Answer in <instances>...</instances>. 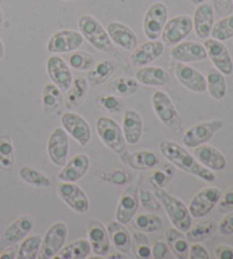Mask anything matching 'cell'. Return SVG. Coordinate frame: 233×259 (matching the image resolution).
I'll use <instances>...</instances> for the list:
<instances>
[{
    "label": "cell",
    "instance_id": "31",
    "mask_svg": "<svg viewBox=\"0 0 233 259\" xmlns=\"http://www.w3.org/2000/svg\"><path fill=\"white\" fill-rule=\"evenodd\" d=\"M107 232L111 243L121 252L128 253L131 250V234L129 233L124 224L119 221L110 222L107 226Z\"/></svg>",
    "mask_w": 233,
    "mask_h": 259
},
{
    "label": "cell",
    "instance_id": "20",
    "mask_svg": "<svg viewBox=\"0 0 233 259\" xmlns=\"http://www.w3.org/2000/svg\"><path fill=\"white\" fill-rule=\"evenodd\" d=\"M164 44L159 40H149L133 49L130 55V64L141 68L156 61L163 55Z\"/></svg>",
    "mask_w": 233,
    "mask_h": 259
},
{
    "label": "cell",
    "instance_id": "21",
    "mask_svg": "<svg viewBox=\"0 0 233 259\" xmlns=\"http://www.w3.org/2000/svg\"><path fill=\"white\" fill-rule=\"evenodd\" d=\"M87 234L93 253L101 257L108 253L110 248L109 235L106 226L100 221L89 220L87 224Z\"/></svg>",
    "mask_w": 233,
    "mask_h": 259
},
{
    "label": "cell",
    "instance_id": "24",
    "mask_svg": "<svg viewBox=\"0 0 233 259\" xmlns=\"http://www.w3.org/2000/svg\"><path fill=\"white\" fill-rule=\"evenodd\" d=\"M106 31L113 44L124 51L132 52L138 46L137 34L128 25L121 23V22H109Z\"/></svg>",
    "mask_w": 233,
    "mask_h": 259
},
{
    "label": "cell",
    "instance_id": "61",
    "mask_svg": "<svg viewBox=\"0 0 233 259\" xmlns=\"http://www.w3.org/2000/svg\"><path fill=\"white\" fill-rule=\"evenodd\" d=\"M65 2H76V0H65Z\"/></svg>",
    "mask_w": 233,
    "mask_h": 259
},
{
    "label": "cell",
    "instance_id": "10",
    "mask_svg": "<svg viewBox=\"0 0 233 259\" xmlns=\"http://www.w3.org/2000/svg\"><path fill=\"white\" fill-rule=\"evenodd\" d=\"M223 120L214 119L210 121L199 122L183 133L182 142L188 147H197L206 144L223 127Z\"/></svg>",
    "mask_w": 233,
    "mask_h": 259
},
{
    "label": "cell",
    "instance_id": "42",
    "mask_svg": "<svg viewBox=\"0 0 233 259\" xmlns=\"http://www.w3.org/2000/svg\"><path fill=\"white\" fill-rule=\"evenodd\" d=\"M131 249L134 256L139 259L151 257V243L145 232L136 231L131 234Z\"/></svg>",
    "mask_w": 233,
    "mask_h": 259
},
{
    "label": "cell",
    "instance_id": "57",
    "mask_svg": "<svg viewBox=\"0 0 233 259\" xmlns=\"http://www.w3.org/2000/svg\"><path fill=\"white\" fill-rule=\"evenodd\" d=\"M107 258H108V259H128L130 257L127 256V254L123 253V252H116V253L108 254Z\"/></svg>",
    "mask_w": 233,
    "mask_h": 259
},
{
    "label": "cell",
    "instance_id": "59",
    "mask_svg": "<svg viewBox=\"0 0 233 259\" xmlns=\"http://www.w3.org/2000/svg\"><path fill=\"white\" fill-rule=\"evenodd\" d=\"M190 2L194 4V5H200V4L207 2V0H190Z\"/></svg>",
    "mask_w": 233,
    "mask_h": 259
},
{
    "label": "cell",
    "instance_id": "15",
    "mask_svg": "<svg viewBox=\"0 0 233 259\" xmlns=\"http://www.w3.org/2000/svg\"><path fill=\"white\" fill-rule=\"evenodd\" d=\"M83 44L82 34L74 30H61L53 33L47 42V51L52 54L72 53Z\"/></svg>",
    "mask_w": 233,
    "mask_h": 259
},
{
    "label": "cell",
    "instance_id": "63",
    "mask_svg": "<svg viewBox=\"0 0 233 259\" xmlns=\"http://www.w3.org/2000/svg\"><path fill=\"white\" fill-rule=\"evenodd\" d=\"M232 3H233V0H232Z\"/></svg>",
    "mask_w": 233,
    "mask_h": 259
},
{
    "label": "cell",
    "instance_id": "13",
    "mask_svg": "<svg viewBox=\"0 0 233 259\" xmlns=\"http://www.w3.org/2000/svg\"><path fill=\"white\" fill-rule=\"evenodd\" d=\"M56 191L60 198L75 212L84 213L90 208V202L87 194L81 187L74 183L62 182L57 185Z\"/></svg>",
    "mask_w": 233,
    "mask_h": 259
},
{
    "label": "cell",
    "instance_id": "35",
    "mask_svg": "<svg viewBox=\"0 0 233 259\" xmlns=\"http://www.w3.org/2000/svg\"><path fill=\"white\" fill-rule=\"evenodd\" d=\"M91 252V245L88 240L80 239L70 244H64L55 257L63 259H84Z\"/></svg>",
    "mask_w": 233,
    "mask_h": 259
},
{
    "label": "cell",
    "instance_id": "4",
    "mask_svg": "<svg viewBox=\"0 0 233 259\" xmlns=\"http://www.w3.org/2000/svg\"><path fill=\"white\" fill-rule=\"evenodd\" d=\"M148 184L154 191L156 198L160 201L173 226L182 232L189 230L192 224V217L187 205L180 199L176 198V196L171 195L168 192L165 191L164 187L154 184L149 180H148Z\"/></svg>",
    "mask_w": 233,
    "mask_h": 259
},
{
    "label": "cell",
    "instance_id": "36",
    "mask_svg": "<svg viewBox=\"0 0 233 259\" xmlns=\"http://www.w3.org/2000/svg\"><path fill=\"white\" fill-rule=\"evenodd\" d=\"M130 223L133 229L145 232V233H152V232H157L162 229V220L155 212L134 215Z\"/></svg>",
    "mask_w": 233,
    "mask_h": 259
},
{
    "label": "cell",
    "instance_id": "34",
    "mask_svg": "<svg viewBox=\"0 0 233 259\" xmlns=\"http://www.w3.org/2000/svg\"><path fill=\"white\" fill-rule=\"evenodd\" d=\"M206 86L209 96L215 101H221L225 96L226 81L225 77L217 69H208L206 75Z\"/></svg>",
    "mask_w": 233,
    "mask_h": 259
},
{
    "label": "cell",
    "instance_id": "32",
    "mask_svg": "<svg viewBox=\"0 0 233 259\" xmlns=\"http://www.w3.org/2000/svg\"><path fill=\"white\" fill-rule=\"evenodd\" d=\"M185 232L178 230L177 227H171L165 232V240L171 249L174 257L178 259H186L189 254V242L186 238Z\"/></svg>",
    "mask_w": 233,
    "mask_h": 259
},
{
    "label": "cell",
    "instance_id": "56",
    "mask_svg": "<svg viewBox=\"0 0 233 259\" xmlns=\"http://www.w3.org/2000/svg\"><path fill=\"white\" fill-rule=\"evenodd\" d=\"M17 250H19V245L17 243L8 245L5 249L0 252V259H14L17 257Z\"/></svg>",
    "mask_w": 233,
    "mask_h": 259
},
{
    "label": "cell",
    "instance_id": "30",
    "mask_svg": "<svg viewBox=\"0 0 233 259\" xmlns=\"http://www.w3.org/2000/svg\"><path fill=\"white\" fill-rule=\"evenodd\" d=\"M89 93V82L87 78L84 77H76L72 81L70 88L66 91L65 96V108L72 111L78 109L82 104L83 101Z\"/></svg>",
    "mask_w": 233,
    "mask_h": 259
},
{
    "label": "cell",
    "instance_id": "8",
    "mask_svg": "<svg viewBox=\"0 0 233 259\" xmlns=\"http://www.w3.org/2000/svg\"><path fill=\"white\" fill-rule=\"evenodd\" d=\"M168 11L162 2H156L148 8L143 17V33L149 40H156L160 37L165 23L167 22Z\"/></svg>",
    "mask_w": 233,
    "mask_h": 259
},
{
    "label": "cell",
    "instance_id": "6",
    "mask_svg": "<svg viewBox=\"0 0 233 259\" xmlns=\"http://www.w3.org/2000/svg\"><path fill=\"white\" fill-rule=\"evenodd\" d=\"M141 174H139L136 178V182L125 187L119 200L118 207H116V221H119L124 225L130 223L138 211L139 204H140V201H139V186L141 184Z\"/></svg>",
    "mask_w": 233,
    "mask_h": 259
},
{
    "label": "cell",
    "instance_id": "19",
    "mask_svg": "<svg viewBox=\"0 0 233 259\" xmlns=\"http://www.w3.org/2000/svg\"><path fill=\"white\" fill-rule=\"evenodd\" d=\"M174 73H176L178 81L183 87H186L188 91L200 94L205 93L207 89L205 75L190 65L178 62L176 69H174Z\"/></svg>",
    "mask_w": 233,
    "mask_h": 259
},
{
    "label": "cell",
    "instance_id": "53",
    "mask_svg": "<svg viewBox=\"0 0 233 259\" xmlns=\"http://www.w3.org/2000/svg\"><path fill=\"white\" fill-rule=\"evenodd\" d=\"M188 258L190 259H209V253L203 244L199 242H192L189 247V254Z\"/></svg>",
    "mask_w": 233,
    "mask_h": 259
},
{
    "label": "cell",
    "instance_id": "12",
    "mask_svg": "<svg viewBox=\"0 0 233 259\" xmlns=\"http://www.w3.org/2000/svg\"><path fill=\"white\" fill-rule=\"evenodd\" d=\"M70 151V138L63 127H57L50 133L47 143V152L50 161L57 167H63L67 161Z\"/></svg>",
    "mask_w": 233,
    "mask_h": 259
},
{
    "label": "cell",
    "instance_id": "40",
    "mask_svg": "<svg viewBox=\"0 0 233 259\" xmlns=\"http://www.w3.org/2000/svg\"><path fill=\"white\" fill-rule=\"evenodd\" d=\"M42 238L39 234L29 235L22 240L21 244L17 250V257L19 259H35L41 248Z\"/></svg>",
    "mask_w": 233,
    "mask_h": 259
},
{
    "label": "cell",
    "instance_id": "27",
    "mask_svg": "<svg viewBox=\"0 0 233 259\" xmlns=\"http://www.w3.org/2000/svg\"><path fill=\"white\" fill-rule=\"evenodd\" d=\"M194 155L204 167L212 171H221L226 166V159L222 152L208 144L197 146Z\"/></svg>",
    "mask_w": 233,
    "mask_h": 259
},
{
    "label": "cell",
    "instance_id": "3",
    "mask_svg": "<svg viewBox=\"0 0 233 259\" xmlns=\"http://www.w3.org/2000/svg\"><path fill=\"white\" fill-rule=\"evenodd\" d=\"M96 129L101 142L118 154L121 161L133 169L132 154L128 150V143L120 124L109 117H99L96 121Z\"/></svg>",
    "mask_w": 233,
    "mask_h": 259
},
{
    "label": "cell",
    "instance_id": "23",
    "mask_svg": "<svg viewBox=\"0 0 233 259\" xmlns=\"http://www.w3.org/2000/svg\"><path fill=\"white\" fill-rule=\"evenodd\" d=\"M89 167H90V159L88 155L84 153L76 154L69 161H66L57 177L62 182L75 183L86 175Z\"/></svg>",
    "mask_w": 233,
    "mask_h": 259
},
{
    "label": "cell",
    "instance_id": "16",
    "mask_svg": "<svg viewBox=\"0 0 233 259\" xmlns=\"http://www.w3.org/2000/svg\"><path fill=\"white\" fill-rule=\"evenodd\" d=\"M34 226V218L31 215H23L17 218L4 231L0 236V252L8 245L21 242L28 236Z\"/></svg>",
    "mask_w": 233,
    "mask_h": 259
},
{
    "label": "cell",
    "instance_id": "47",
    "mask_svg": "<svg viewBox=\"0 0 233 259\" xmlns=\"http://www.w3.org/2000/svg\"><path fill=\"white\" fill-rule=\"evenodd\" d=\"M212 38L219 40V41H225L233 37V15H227L218 20L213 25L210 31Z\"/></svg>",
    "mask_w": 233,
    "mask_h": 259
},
{
    "label": "cell",
    "instance_id": "52",
    "mask_svg": "<svg viewBox=\"0 0 233 259\" xmlns=\"http://www.w3.org/2000/svg\"><path fill=\"white\" fill-rule=\"evenodd\" d=\"M212 6L217 15L222 17L230 15L233 11L232 0H212Z\"/></svg>",
    "mask_w": 233,
    "mask_h": 259
},
{
    "label": "cell",
    "instance_id": "43",
    "mask_svg": "<svg viewBox=\"0 0 233 259\" xmlns=\"http://www.w3.org/2000/svg\"><path fill=\"white\" fill-rule=\"evenodd\" d=\"M133 169L136 170H143V169H154L158 166L159 157L154 151L141 150L137 151L132 154Z\"/></svg>",
    "mask_w": 233,
    "mask_h": 259
},
{
    "label": "cell",
    "instance_id": "60",
    "mask_svg": "<svg viewBox=\"0 0 233 259\" xmlns=\"http://www.w3.org/2000/svg\"><path fill=\"white\" fill-rule=\"evenodd\" d=\"M3 23H4V14H3L2 8H0V28L3 26Z\"/></svg>",
    "mask_w": 233,
    "mask_h": 259
},
{
    "label": "cell",
    "instance_id": "33",
    "mask_svg": "<svg viewBox=\"0 0 233 259\" xmlns=\"http://www.w3.org/2000/svg\"><path fill=\"white\" fill-rule=\"evenodd\" d=\"M118 65L111 60H101L95 64L91 70H89L87 80L90 86L98 87L104 84L115 72Z\"/></svg>",
    "mask_w": 233,
    "mask_h": 259
},
{
    "label": "cell",
    "instance_id": "44",
    "mask_svg": "<svg viewBox=\"0 0 233 259\" xmlns=\"http://www.w3.org/2000/svg\"><path fill=\"white\" fill-rule=\"evenodd\" d=\"M20 177L28 184L39 187V189H44V187H49L51 184L49 177L44 175V174L40 172L39 170L34 168H31L29 166H23L20 169Z\"/></svg>",
    "mask_w": 233,
    "mask_h": 259
},
{
    "label": "cell",
    "instance_id": "55",
    "mask_svg": "<svg viewBox=\"0 0 233 259\" xmlns=\"http://www.w3.org/2000/svg\"><path fill=\"white\" fill-rule=\"evenodd\" d=\"M215 257L218 259H233V248L228 245H218L214 250Z\"/></svg>",
    "mask_w": 233,
    "mask_h": 259
},
{
    "label": "cell",
    "instance_id": "1",
    "mask_svg": "<svg viewBox=\"0 0 233 259\" xmlns=\"http://www.w3.org/2000/svg\"><path fill=\"white\" fill-rule=\"evenodd\" d=\"M78 26L80 29V33L82 34L84 39H87L89 44H91V46L95 47L97 51L105 53V54L110 56L111 59L118 62V64L123 69L124 72H127L128 74H132L129 62L114 47L113 41L110 40L106 29L95 17L88 14L80 16L78 21Z\"/></svg>",
    "mask_w": 233,
    "mask_h": 259
},
{
    "label": "cell",
    "instance_id": "2",
    "mask_svg": "<svg viewBox=\"0 0 233 259\" xmlns=\"http://www.w3.org/2000/svg\"><path fill=\"white\" fill-rule=\"evenodd\" d=\"M159 151L165 159H167L169 162L173 163L176 167L180 168L181 170L199 177L205 182L212 183L215 181V175L213 171L204 167L195 158V155L188 152L179 143L164 140L159 143Z\"/></svg>",
    "mask_w": 233,
    "mask_h": 259
},
{
    "label": "cell",
    "instance_id": "54",
    "mask_svg": "<svg viewBox=\"0 0 233 259\" xmlns=\"http://www.w3.org/2000/svg\"><path fill=\"white\" fill-rule=\"evenodd\" d=\"M217 230L219 234L224 236L233 234V210L227 212V215L217 224Z\"/></svg>",
    "mask_w": 233,
    "mask_h": 259
},
{
    "label": "cell",
    "instance_id": "45",
    "mask_svg": "<svg viewBox=\"0 0 233 259\" xmlns=\"http://www.w3.org/2000/svg\"><path fill=\"white\" fill-rule=\"evenodd\" d=\"M176 171L177 169L174 167L173 163L164 162L160 164L159 167H155L154 171L151 172V175L148 176V180L160 187H165L168 184L169 181H172V178L176 175Z\"/></svg>",
    "mask_w": 233,
    "mask_h": 259
},
{
    "label": "cell",
    "instance_id": "18",
    "mask_svg": "<svg viewBox=\"0 0 233 259\" xmlns=\"http://www.w3.org/2000/svg\"><path fill=\"white\" fill-rule=\"evenodd\" d=\"M46 69L51 82L55 83L62 92H66L70 88L73 81V75L70 65L64 59L57 55H51L47 60Z\"/></svg>",
    "mask_w": 233,
    "mask_h": 259
},
{
    "label": "cell",
    "instance_id": "7",
    "mask_svg": "<svg viewBox=\"0 0 233 259\" xmlns=\"http://www.w3.org/2000/svg\"><path fill=\"white\" fill-rule=\"evenodd\" d=\"M67 225L63 222H57L49 227L44 234L41 248L38 257L41 259H51L64 247L67 239Z\"/></svg>",
    "mask_w": 233,
    "mask_h": 259
},
{
    "label": "cell",
    "instance_id": "51",
    "mask_svg": "<svg viewBox=\"0 0 233 259\" xmlns=\"http://www.w3.org/2000/svg\"><path fill=\"white\" fill-rule=\"evenodd\" d=\"M151 256L156 259H164L171 257V249L167 243L162 239L155 240L154 244L151 247Z\"/></svg>",
    "mask_w": 233,
    "mask_h": 259
},
{
    "label": "cell",
    "instance_id": "62",
    "mask_svg": "<svg viewBox=\"0 0 233 259\" xmlns=\"http://www.w3.org/2000/svg\"><path fill=\"white\" fill-rule=\"evenodd\" d=\"M0 4H2V0H0Z\"/></svg>",
    "mask_w": 233,
    "mask_h": 259
},
{
    "label": "cell",
    "instance_id": "50",
    "mask_svg": "<svg viewBox=\"0 0 233 259\" xmlns=\"http://www.w3.org/2000/svg\"><path fill=\"white\" fill-rule=\"evenodd\" d=\"M218 211L222 213H227L233 210V185L221 193L217 202Z\"/></svg>",
    "mask_w": 233,
    "mask_h": 259
},
{
    "label": "cell",
    "instance_id": "46",
    "mask_svg": "<svg viewBox=\"0 0 233 259\" xmlns=\"http://www.w3.org/2000/svg\"><path fill=\"white\" fill-rule=\"evenodd\" d=\"M67 61H69L70 68L78 71H89L97 63L95 56L90 53L81 51L72 52V54L67 57Z\"/></svg>",
    "mask_w": 233,
    "mask_h": 259
},
{
    "label": "cell",
    "instance_id": "5",
    "mask_svg": "<svg viewBox=\"0 0 233 259\" xmlns=\"http://www.w3.org/2000/svg\"><path fill=\"white\" fill-rule=\"evenodd\" d=\"M151 104L159 121L166 126L177 140H182L183 127L181 118L166 93L156 91L151 96Z\"/></svg>",
    "mask_w": 233,
    "mask_h": 259
},
{
    "label": "cell",
    "instance_id": "48",
    "mask_svg": "<svg viewBox=\"0 0 233 259\" xmlns=\"http://www.w3.org/2000/svg\"><path fill=\"white\" fill-rule=\"evenodd\" d=\"M139 201H140L142 207L149 212H158L162 208V204L156 198V195L152 194L150 190H148L147 187L141 184L139 186Z\"/></svg>",
    "mask_w": 233,
    "mask_h": 259
},
{
    "label": "cell",
    "instance_id": "38",
    "mask_svg": "<svg viewBox=\"0 0 233 259\" xmlns=\"http://www.w3.org/2000/svg\"><path fill=\"white\" fill-rule=\"evenodd\" d=\"M139 82L131 77H119L113 80L108 86V92L121 97L133 96L139 92Z\"/></svg>",
    "mask_w": 233,
    "mask_h": 259
},
{
    "label": "cell",
    "instance_id": "28",
    "mask_svg": "<svg viewBox=\"0 0 233 259\" xmlns=\"http://www.w3.org/2000/svg\"><path fill=\"white\" fill-rule=\"evenodd\" d=\"M134 75L137 81L145 86L168 87L171 84V77L168 72L159 66H141Z\"/></svg>",
    "mask_w": 233,
    "mask_h": 259
},
{
    "label": "cell",
    "instance_id": "25",
    "mask_svg": "<svg viewBox=\"0 0 233 259\" xmlns=\"http://www.w3.org/2000/svg\"><path fill=\"white\" fill-rule=\"evenodd\" d=\"M43 113L48 118H56L62 114L63 104H64V96L63 92L55 83H46L42 88L41 94Z\"/></svg>",
    "mask_w": 233,
    "mask_h": 259
},
{
    "label": "cell",
    "instance_id": "39",
    "mask_svg": "<svg viewBox=\"0 0 233 259\" xmlns=\"http://www.w3.org/2000/svg\"><path fill=\"white\" fill-rule=\"evenodd\" d=\"M15 164V150L10 135L0 136V169L12 171Z\"/></svg>",
    "mask_w": 233,
    "mask_h": 259
},
{
    "label": "cell",
    "instance_id": "9",
    "mask_svg": "<svg viewBox=\"0 0 233 259\" xmlns=\"http://www.w3.org/2000/svg\"><path fill=\"white\" fill-rule=\"evenodd\" d=\"M192 29H194V24L189 15L181 14L174 16L164 25L162 34H160L162 42L166 46H174L186 39L191 33Z\"/></svg>",
    "mask_w": 233,
    "mask_h": 259
},
{
    "label": "cell",
    "instance_id": "14",
    "mask_svg": "<svg viewBox=\"0 0 233 259\" xmlns=\"http://www.w3.org/2000/svg\"><path fill=\"white\" fill-rule=\"evenodd\" d=\"M221 193V190L215 186H208L200 190L191 199L189 207H188L191 217L200 218L209 213L215 205L217 204Z\"/></svg>",
    "mask_w": 233,
    "mask_h": 259
},
{
    "label": "cell",
    "instance_id": "58",
    "mask_svg": "<svg viewBox=\"0 0 233 259\" xmlns=\"http://www.w3.org/2000/svg\"><path fill=\"white\" fill-rule=\"evenodd\" d=\"M4 55H5V47H4V44L0 39V60H3Z\"/></svg>",
    "mask_w": 233,
    "mask_h": 259
},
{
    "label": "cell",
    "instance_id": "17",
    "mask_svg": "<svg viewBox=\"0 0 233 259\" xmlns=\"http://www.w3.org/2000/svg\"><path fill=\"white\" fill-rule=\"evenodd\" d=\"M204 46L215 69L225 75L231 74L233 71V62L225 45L214 38H207L205 40Z\"/></svg>",
    "mask_w": 233,
    "mask_h": 259
},
{
    "label": "cell",
    "instance_id": "41",
    "mask_svg": "<svg viewBox=\"0 0 233 259\" xmlns=\"http://www.w3.org/2000/svg\"><path fill=\"white\" fill-rule=\"evenodd\" d=\"M97 108L110 114H119L125 110V103L122 97L114 94H102L95 98Z\"/></svg>",
    "mask_w": 233,
    "mask_h": 259
},
{
    "label": "cell",
    "instance_id": "49",
    "mask_svg": "<svg viewBox=\"0 0 233 259\" xmlns=\"http://www.w3.org/2000/svg\"><path fill=\"white\" fill-rule=\"evenodd\" d=\"M99 178L105 183H111L114 185H124L131 181V174L122 169H114L111 171H102Z\"/></svg>",
    "mask_w": 233,
    "mask_h": 259
},
{
    "label": "cell",
    "instance_id": "22",
    "mask_svg": "<svg viewBox=\"0 0 233 259\" xmlns=\"http://www.w3.org/2000/svg\"><path fill=\"white\" fill-rule=\"evenodd\" d=\"M171 57L181 63H195L207 59L205 46L197 41H181L171 49Z\"/></svg>",
    "mask_w": 233,
    "mask_h": 259
},
{
    "label": "cell",
    "instance_id": "26",
    "mask_svg": "<svg viewBox=\"0 0 233 259\" xmlns=\"http://www.w3.org/2000/svg\"><path fill=\"white\" fill-rule=\"evenodd\" d=\"M195 32L200 39H207L214 25V10L209 3L197 5L192 17Z\"/></svg>",
    "mask_w": 233,
    "mask_h": 259
},
{
    "label": "cell",
    "instance_id": "29",
    "mask_svg": "<svg viewBox=\"0 0 233 259\" xmlns=\"http://www.w3.org/2000/svg\"><path fill=\"white\" fill-rule=\"evenodd\" d=\"M122 119V132L128 144L134 145L140 141L143 133V121L141 115L136 110L125 109Z\"/></svg>",
    "mask_w": 233,
    "mask_h": 259
},
{
    "label": "cell",
    "instance_id": "11",
    "mask_svg": "<svg viewBox=\"0 0 233 259\" xmlns=\"http://www.w3.org/2000/svg\"><path fill=\"white\" fill-rule=\"evenodd\" d=\"M61 123L64 131L73 137L81 146H86L91 140V128L86 119L81 115L66 111L62 113Z\"/></svg>",
    "mask_w": 233,
    "mask_h": 259
},
{
    "label": "cell",
    "instance_id": "37",
    "mask_svg": "<svg viewBox=\"0 0 233 259\" xmlns=\"http://www.w3.org/2000/svg\"><path fill=\"white\" fill-rule=\"evenodd\" d=\"M217 229V223L214 220H207L196 225L190 226V229L186 231V238L188 242H200L207 238H209Z\"/></svg>",
    "mask_w": 233,
    "mask_h": 259
}]
</instances>
